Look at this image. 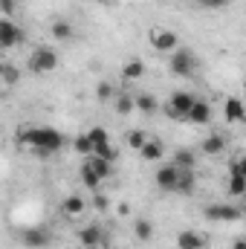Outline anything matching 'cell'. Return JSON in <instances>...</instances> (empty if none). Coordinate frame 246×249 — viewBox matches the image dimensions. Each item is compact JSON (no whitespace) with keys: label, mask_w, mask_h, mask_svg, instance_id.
<instances>
[{"label":"cell","mask_w":246,"mask_h":249,"mask_svg":"<svg viewBox=\"0 0 246 249\" xmlns=\"http://www.w3.org/2000/svg\"><path fill=\"white\" fill-rule=\"evenodd\" d=\"M18 142L26 145L29 151L41 154V157H53L64 148V136L55 127H44V124H32V127H23L18 130Z\"/></svg>","instance_id":"cell-1"},{"label":"cell","mask_w":246,"mask_h":249,"mask_svg":"<svg viewBox=\"0 0 246 249\" xmlns=\"http://www.w3.org/2000/svg\"><path fill=\"white\" fill-rule=\"evenodd\" d=\"M58 67V53L53 47H35L32 55L26 58V70L35 72V75H47Z\"/></svg>","instance_id":"cell-2"},{"label":"cell","mask_w":246,"mask_h":249,"mask_svg":"<svg viewBox=\"0 0 246 249\" xmlns=\"http://www.w3.org/2000/svg\"><path fill=\"white\" fill-rule=\"evenodd\" d=\"M194 105H197V96H194V93L177 90V93H171V99L165 102V113H168L171 119L188 122V113H191V107H194Z\"/></svg>","instance_id":"cell-3"},{"label":"cell","mask_w":246,"mask_h":249,"mask_svg":"<svg viewBox=\"0 0 246 249\" xmlns=\"http://www.w3.org/2000/svg\"><path fill=\"white\" fill-rule=\"evenodd\" d=\"M148 44H151L157 53H177V50H180L177 32H174V29H165V26H154V29L148 32Z\"/></svg>","instance_id":"cell-4"},{"label":"cell","mask_w":246,"mask_h":249,"mask_svg":"<svg viewBox=\"0 0 246 249\" xmlns=\"http://www.w3.org/2000/svg\"><path fill=\"white\" fill-rule=\"evenodd\" d=\"M203 214L214 223H232V220H241L244 217V209L235 206V203H209L203 209Z\"/></svg>","instance_id":"cell-5"},{"label":"cell","mask_w":246,"mask_h":249,"mask_svg":"<svg viewBox=\"0 0 246 249\" xmlns=\"http://www.w3.org/2000/svg\"><path fill=\"white\" fill-rule=\"evenodd\" d=\"M168 67H171V72H174V75H180V78H191V75L197 72L200 61H197V55H194L191 50H183V47H180V50L171 55Z\"/></svg>","instance_id":"cell-6"},{"label":"cell","mask_w":246,"mask_h":249,"mask_svg":"<svg viewBox=\"0 0 246 249\" xmlns=\"http://www.w3.org/2000/svg\"><path fill=\"white\" fill-rule=\"evenodd\" d=\"M26 41V32L18 26V23H12V18H3L0 20V50H15L18 44H23Z\"/></svg>","instance_id":"cell-7"},{"label":"cell","mask_w":246,"mask_h":249,"mask_svg":"<svg viewBox=\"0 0 246 249\" xmlns=\"http://www.w3.org/2000/svg\"><path fill=\"white\" fill-rule=\"evenodd\" d=\"M157 186L162 188L165 194H177V188H180V168L174 165V162H168V165H162L159 171H157Z\"/></svg>","instance_id":"cell-8"},{"label":"cell","mask_w":246,"mask_h":249,"mask_svg":"<svg viewBox=\"0 0 246 249\" xmlns=\"http://www.w3.org/2000/svg\"><path fill=\"white\" fill-rule=\"evenodd\" d=\"M78 241H81L84 249H99V247H105L107 235H105V229H102L99 223H87V226L78 232Z\"/></svg>","instance_id":"cell-9"},{"label":"cell","mask_w":246,"mask_h":249,"mask_svg":"<svg viewBox=\"0 0 246 249\" xmlns=\"http://www.w3.org/2000/svg\"><path fill=\"white\" fill-rule=\"evenodd\" d=\"M81 168L93 171V174H96V177H102V180H110V177H113V162H110V160H105V157H96V154L84 157Z\"/></svg>","instance_id":"cell-10"},{"label":"cell","mask_w":246,"mask_h":249,"mask_svg":"<svg viewBox=\"0 0 246 249\" xmlns=\"http://www.w3.org/2000/svg\"><path fill=\"white\" fill-rule=\"evenodd\" d=\"M20 241H23V247H29V249H41V247H50L53 235L47 229H41V226H32V229H23Z\"/></svg>","instance_id":"cell-11"},{"label":"cell","mask_w":246,"mask_h":249,"mask_svg":"<svg viewBox=\"0 0 246 249\" xmlns=\"http://www.w3.org/2000/svg\"><path fill=\"white\" fill-rule=\"evenodd\" d=\"M206 247H209V241L197 229H183L177 235V249H206Z\"/></svg>","instance_id":"cell-12"},{"label":"cell","mask_w":246,"mask_h":249,"mask_svg":"<svg viewBox=\"0 0 246 249\" xmlns=\"http://www.w3.org/2000/svg\"><path fill=\"white\" fill-rule=\"evenodd\" d=\"M223 116H226V122H232V124L246 122V105H244V99H226V105H223Z\"/></svg>","instance_id":"cell-13"},{"label":"cell","mask_w":246,"mask_h":249,"mask_svg":"<svg viewBox=\"0 0 246 249\" xmlns=\"http://www.w3.org/2000/svg\"><path fill=\"white\" fill-rule=\"evenodd\" d=\"M223 148H226V136H223V133H209V136L200 142V151H203L206 157H217V154H223Z\"/></svg>","instance_id":"cell-14"},{"label":"cell","mask_w":246,"mask_h":249,"mask_svg":"<svg viewBox=\"0 0 246 249\" xmlns=\"http://www.w3.org/2000/svg\"><path fill=\"white\" fill-rule=\"evenodd\" d=\"M188 122L191 124H209L211 122V105L203 102V99H197V105H194L191 113H188Z\"/></svg>","instance_id":"cell-15"},{"label":"cell","mask_w":246,"mask_h":249,"mask_svg":"<svg viewBox=\"0 0 246 249\" xmlns=\"http://www.w3.org/2000/svg\"><path fill=\"white\" fill-rule=\"evenodd\" d=\"M84 209H87V203H84L78 194H70V197L61 203V212L67 214V217H81V214H84Z\"/></svg>","instance_id":"cell-16"},{"label":"cell","mask_w":246,"mask_h":249,"mask_svg":"<svg viewBox=\"0 0 246 249\" xmlns=\"http://www.w3.org/2000/svg\"><path fill=\"white\" fill-rule=\"evenodd\" d=\"M162 154H165V145H162L159 139H151V142L139 151V157H142V160H148V162H159V160H162Z\"/></svg>","instance_id":"cell-17"},{"label":"cell","mask_w":246,"mask_h":249,"mask_svg":"<svg viewBox=\"0 0 246 249\" xmlns=\"http://www.w3.org/2000/svg\"><path fill=\"white\" fill-rule=\"evenodd\" d=\"M133 235H136V241L148 244V241L154 238V226H151V220H148V217H136V220H133Z\"/></svg>","instance_id":"cell-18"},{"label":"cell","mask_w":246,"mask_h":249,"mask_svg":"<svg viewBox=\"0 0 246 249\" xmlns=\"http://www.w3.org/2000/svg\"><path fill=\"white\" fill-rule=\"evenodd\" d=\"M226 191H229L232 197H246V177L241 174V171H232V174H229Z\"/></svg>","instance_id":"cell-19"},{"label":"cell","mask_w":246,"mask_h":249,"mask_svg":"<svg viewBox=\"0 0 246 249\" xmlns=\"http://www.w3.org/2000/svg\"><path fill=\"white\" fill-rule=\"evenodd\" d=\"M113 107H116V113H119V116H127V113H133V110H136V96L116 93V99H113Z\"/></svg>","instance_id":"cell-20"},{"label":"cell","mask_w":246,"mask_h":249,"mask_svg":"<svg viewBox=\"0 0 246 249\" xmlns=\"http://www.w3.org/2000/svg\"><path fill=\"white\" fill-rule=\"evenodd\" d=\"M174 165H177V168H183V171H194V168H197V157H194V151L180 148V151L174 154Z\"/></svg>","instance_id":"cell-21"},{"label":"cell","mask_w":246,"mask_h":249,"mask_svg":"<svg viewBox=\"0 0 246 249\" xmlns=\"http://www.w3.org/2000/svg\"><path fill=\"white\" fill-rule=\"evenodd\" d=\"M136 110H139V113H148V116L157 113V110H159L157 96H151V93H139V96H136Z\"/></svg>","instance_id":"cell-22"},{"label":"cell","mask_w":246,"mask_h":249,"mask_svg":"<svg viewBox=\"0 0 246 249\" xmlns=\"http://www.w3.org/2000/svg\"><path fill=\"white\" fill-rule=\"evenodd\" d=\"M142 75H145V64L139 61V58H133V61H127L122 67V78H127V81H136Z\"/></svg>","instance_id":"cell-23"},{"label":"cell","mask_w":246,"mask_h":249,"mask_svg":"<svg viewBox=\"0 0 246 249\" xmlns=\"http://www.w3.org/2000/svg\"><path fill=\"white\" fill-rule=\"evenodd\" d=\"M50 32H53L55 41H70V38H72V23H70V20H55V23L50 26Z\"/></svg>","instance_id":"cell-24"},{"label":"cell","mask_w":246,"mask_h":249,"mask_svg":"<svg viewBox=\"0 0 246 249\" xmlns=\"http://www.w3.org/2000/svg\"><path fill=\"white\" fill-rule=\"evenodd\" d=\"M194 188H197V174L180 168V188H177V194H194Z\"/></svg>","instance_id":"cell-25"},{"label":"cell","mask_w":246,"mask_h":249,"mask_svg":"<svg viewBox=\"0 0 246 249\" xmlns=\"http://www.w3.org/2000/svg\"><path fill=\"white\" fill-rule=\"evenodd\" d=\"M148 142H151V136L145 130H130L127 133V148H133V151H142Z\"/></svg>","instance_id":"cell-26"},{"label":"cell","mask_w":246,"mask_h":249,"mask_svg":"<svg viewBox=\"0 0 246 249\" xmlns=\"http://www.w3.org/2000/svg\"><path fill=\"white\" fill-rule=\"evenodd\" d=\"M72 148H75L81 157H90V154H93V142H90V136H87V133H78V136L72 139Z\"/></svg>","instance_id":"cell-27"},{"label":"cell","mask_w":246,"mask_h":249,"mask_svg":"<svg viewBox=\"0 0 246 249\" xmlns=\"http://www.w3.org/2000/svg\"><path fill=\"white\" fill-rule=\"evenodd\" d=\"M93 154H96V157H105V160H110V162H116V160H119V148H113V142H105V145H99Z\"/></svg>","instance_id":"cell-28"},{"label":"cell","mask_w":246,"mask_h":249,"mask_svg":"<svg viewBox=\"0 0 246 249\" xmlns=\"http://www.w3.org/2000/svg\"><path fill=\"white\" fill-rule=\"evenodd\" d=\"M81 183H84V188H90V191H99L102 188V177H96L93 171H87V168H81Z\"/></svg>","instance_id":"cell-29"},{"label":"cell","mask_w":246,"mask_h":249,"mask_svg":"<svg viewBox=\"0 0 246 249\" xmlns=\"http://www.w3.org/2000/svg\"><path fill=\"white\" fill-rule=\"evenodd\" d=\"M87 136H90V142H93V151H96L99 145L110 142V136H107V130H105V127H93V130H87Z\"/></svg>","instance_id":"cell-30"},{"label":"cell","mask_w":246,"mask_h":249,"mask_svg":"<svg viewBox=\"0 0 246 249\" xmlns=\"http://www.w3.org/2000/svg\"><path fill=\"white\" fill-rule=\"evenodd\" d=\"M0 75H3V84H9V87H12V84H15V81L20 78V72H18V67H12L9 61H6L3 67H0Z\"/></svg>","instance_id":"cell-31"},{"label":"cell","mask_w":246,"mask_h":249,"mask_svg":"<svg viewBox=\"0 0 246 249\" xmlns=\"http://www.w3.org/2000/svg\"><path fill=\"white\" fill-rule=\"evenodd\" d=\"M99 99H102V102L116 99V93H113V84H110V81H102V84H99Z\"/></svg>","instance_id":"cell-32"},{"label":"cell","mask_w":246,"mask_h":249,"mask_svg":"<svg viewBox=\"0 0 246 249\" xmlns=\"http://www.w3.org/2000/svg\"><path fill=\"white\" fill-rule=\"evenodd\" d=\"M203 9H209V12H220V9H226L229 6V0H197Z\"/></svg>","instance_id":"cell-33"},{"label":"cell","mask_w":246,"mask_h":249,"mask_svg":"<svg viewBox=\"0 0 246 249\" xmlns=\"http://www.w3.org/2000/svg\"><path fill=\"white\" fill-rule=\"evenodd\" d=\"M229 171H241V174L246 177V154H244V157H238V160H232V162H229Z\"/></svg>","instance_id":"cell-34"},{"label":"cell","mask_w":246,"mask_h":249,"mask_svg":"<svg viewBox=\"0 0 246 249\" xmlns=\"http://www.w3.org/2000/svg\"><path fill=\"white\" fill-rule=\"evenodd\" d=\"M0 12H3V18H9L15 12V0H0Z\"/></svg>","instance_id":"cell-35"},{"label":"cell","mask_w":246,"mask_h":249,"mask_svg":"<svg viewBox=\"0 0 246 249\" xmlns=\"http://www.w3.org/2000/svg\"><path fill=\"white\" fill-rule=\"evenodd\" d=\"M232 249H246V238H235L232 241Z\"/></svg>","instance_id":"cell-36"},{"label":"cell","mask_w":246,"mask_h":249,"mask_svg":"<svg viewBox=\"0 0 246 249\" xmlns=\"http://www.w3.org/2000/svg\"><path fill=\"white\" fill-rule=\"evenodd\" d=\"M96 209H107V200H105V197H102V194H99V197H96Z\"/></svg>","instance_id":"cell-37"},{"label":"cell","mask_w":246,"mask_h":249,"mask_svg":"<svg viewBox=\"0 0 246 249\" xmlns=\"http://www.w3.org/2000/svg\"><path fill=\"white\" fill-rule=\"evenodd\" d=\"M96 3H113V0H96Z\"/></svg>","instance_id":"cell-38"}]
</instances>
